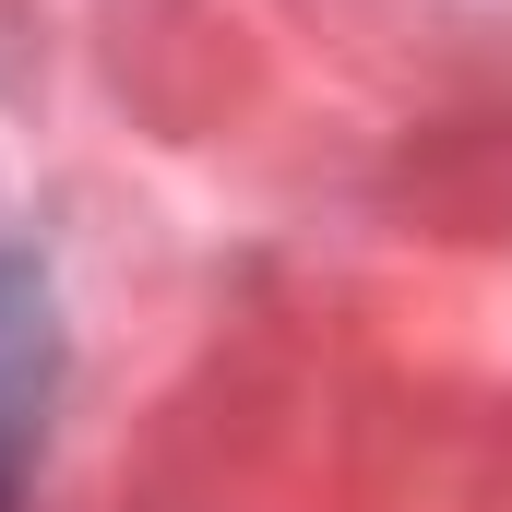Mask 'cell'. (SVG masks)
<instances>
[{"label": "cell", "mask_w": 512, "mask_h": 512, "mask_svg": "<svg viewBox=\"0 0 512 512\" xmlns=\"http://www.w3.org/2000/svg\"><path fill=\"white\" fill-rule=\"evenodd\" d=\"M48 382H60L48 286H36V262L0 239V501H12V477H24V453H36V429H48Z\"/></svg>", "instance_id": "obj_1"}]
</instances>
